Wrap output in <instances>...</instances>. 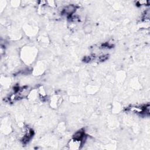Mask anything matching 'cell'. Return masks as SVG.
<instances>
[{"instance_id": "cell-1", "label": "cell", "mask_w": 150, "mask_h": 150, "mask_svg": "<svg viewBox=\"0 0 150 150\" xmlns=\"http://www.w3.org/2000/svg\"><path fill=\"white\" fill-rule=\"evenodd\" d=\"M83 144V143L81 140L72 138L69 142L68 146L69 148L71 149H79L80 148L81 146H82Z\"/></svg>"}, {"instance_id": "cell-2", "label": "cell", "mask_w": 150, "mask_h": 150, "mask_svg": "<svg viewBox=\"0 0 150 150\" xmlns=\"http://www.w3.org/2000/svg\"><path fill=\"white\" fill-rule=\"evenodd\" d=\"M76 6L74 5H69L63 10V13L68 16H71L76 11Z\"/></svg>"}, {"instance_id": "cell-3", "label": "cell", "mask_w": 150, "mask_h": 150, "mask_svg": "<svg viewBox=\"0 0 150 150\" xmlns=\"http://www.w3.org/2000/svg\"><path fill=\"white\" fill-rule=\"evenodd\" d=\"M149 2L147 1H139L137 2L138 5H147Z\"/></svg>"}]
</instances>
